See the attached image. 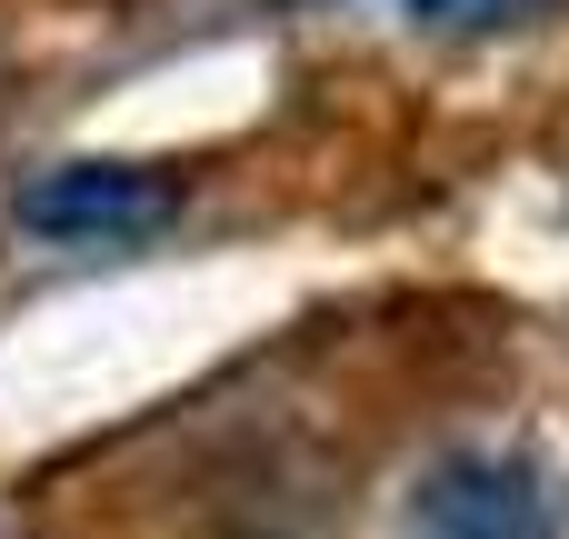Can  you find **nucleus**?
<instances>
[{
    "label": "nucleus",
    "mask_w": 569,
    "mask_h": 539,
    "mask_svg": "<svg viewBox=\"0 0 569 539\" xmlns=\"http://www.w3.org/2000/svg\"><path fill=\"white\" fill-rule=\"evenodd\" d=\"M540 10H560V0H400V20H410V30H440V40L520 30V20H540Z\"/></svg>",
    "instance_id": "3"
},
{
    "label": "nucleus",
    "mask_w": 569,
    "mask_h": 539,
    "mask_svg": "<svg viewBox=\"0 0 569 539\" xmlns=\"http://www.w3.org/2000/svg\"><path fill=\"white\" fill-rule=\"evenodd\" d=\"M400 539H569V490L530 450H450L420 470Z\"/></svg>",
    "instance_id": "1"
},
{
    "label": "nucleus",
    "mask_w": 569,
    "mask_h": 539,
    "mask_svg": "<svg viewBox=\"0 0 569 539\" xmlns=\"http://www.w3.org/2000/svg\"><path fill=\"white\" fill-rule=\"evenodd\" d=\"M10 220L50 250H140L180 220V180L150 160H60V170L20 180Z\"/></svg>",
    "instance_id": "2"
}]
</instances>
